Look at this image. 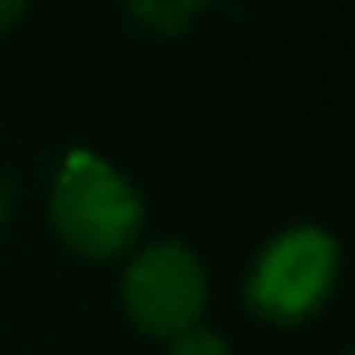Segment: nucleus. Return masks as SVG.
I'll return each instance as SVG.
<instances>
[{
    "label": "nucleus",
    "mask_w": 355,
    "mask_h": 355,
    "mask_svg": "<svg viewBox=\"0 0 355 355\" xmlns=\"http://www.w3.org/2000/svg\"><path fill=\"white\" fill-rule=\"evenodd\" d=\"M51 222L63 234V243L76 247L80 255L113 259L125 247H134V239L142 234L146 209L134 184L117 167H109L105 159L88 150H76L67 155L59 180H55Z\"/></svg>",
    "instance_id": "f257e3e1"
},
{
    "label": "nucleus",
    "mask_w": 355,
    "mask_h": 355,
    "mask_svg": "<svg viewBox=\"0 0 355 355\" xmlns=\"http://www.w3.org/2000/svg\"><path fill=\"white\" fill-rule=\"evenodd\" d=\"M334 280L338 243L318 226H293L259 251L247 276V305L276 326H297L330 301Z\"/></svg>",
    "instance_id": "f03ea898"
},
{
    "label": "nucleus",
    "mask_w": 355,
    "mask_h": 355,
    "mask_svg": "<svg viewBox=\"0 0 355 355\" xmlns=\"http://www.w3.org/2000/svg\"><path fill=\"white\" fill-rule=\"evenodd\" d=\"M205 268L184 243L146 247L121 276V301L138 330L175 338L197 326L205 309Z\"/></svg>",
    "instance_id": "7ed1b4c3"
},
{
    "label": "nucleus",
    "mask_w": 355,
    "mask_h": 355,
    "mask_svg": "<svg viewBox=\"0 0 355 355\" xmlns=\"http://www.w3.org/2000/svg\"><path fill=\"white\" fill-rule=\"evenodd\" d=\"M201 9H205L201 0H175V5H134L130 13H134L138 21H150L159 34H180Z\"/></svg>",
    "instance_id": "20e7f679"
},
{
    "label": "nucleus",
    "mask_w": 355,
    "mask_h": 355,
    "mask_svg": "<svg viewBox=\"0 0 355 355\" xmlns=\"http://www.w3.org/2000/svg\"><path fill=\"white\" fill-rule=\"evenodd\" d=\"M167 355H230V347H226L214 330L193 326V330H184V334L171 338V351H167Z\"/></svg>",
    "instance_id": "39448f33"
},
{
    "label": "nucleus",
    "mask_w": 355,
    "mask_h": 355,
    "mask_svg": "<svg viewBox=\"0 0 355 355\" xmlns=\"http://www.w3.org/2000/svg\"><path fill=\"white\" fill-rule=\"evenodd\" d=\"M17 17H21V5H17V0H0V34H5Z\"/></svg>",
    "instance_id": "423d86ee"
},
{
    "label": "nucleus",
    "mask_w": 355,
    "mask_h": 355,
    "mask_svg": "<svg viewBox=\"0 0 355 355\" xmlns=\"http://www.w3.org/2000/svg\"><path fill=\"white\" fill-rule=\"evenodd\" d=\"M347 355H351V351H347Z\"/></svg>",
    "instance_id": "0eeeda50"
}]
</instances>
